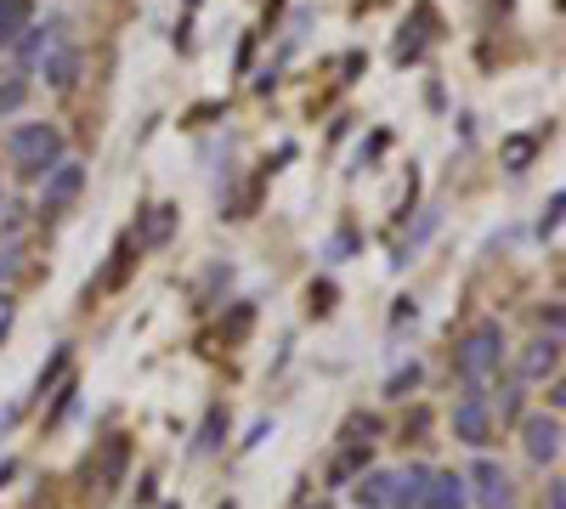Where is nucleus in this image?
Wrapping results in <instances>:
<instances>
[{
	"mask_svg": "<svg viewBox=\"0 0 566 509\" xmlns=\"http://www.w3.org/2000/svg\"><path fill=\"white\" fill-rule=\"evenodd\" d=\"M499 362H504V329L499 322H476V329L459 340V351H453V368H459V380L470 391H482L488 380H499Z\"/></svg>",
	"mask_w": 566,
	"mask_h": 509,
	"instance_id": "f257e3e1",
	"label": "nucleus"
},
{
	"mask_svg": "<svg viewBox=\"0 0 566 509\" xmlns=\"http://www.w3.org/2000/svg\"><path fill=\"white\" fill-rule=\"evenodd\" d=\"M7 148H12V165L23 176H45L52 165H63V130L57 125H18Z\"/></svg>",
	"mask_w": 566,
	"mask_h": 509,
	"instance_id": "f03ea898",
	"label": "nucleus"
},
{
	"mask_svg": "<svg viewBox=\"0 0 566 509\" xmlns=\"http://www.w3.org/2000/svg\"><path fill=\"white\" fill-rule=\"evenodd\" d=\"M464 492H476L482 509H510V503H515V487H510L504 465H493V458H476V470H470Z\"/></svg>",
	"mask_w": 566,
	"mask_h": 509,
	"instance_id": "7ed1b4c3",
	"label": "nucleus"
},
{
	"mask_svg": "<svg viewBox=\"0 0 566 509\" xmlns=\"http://www.w3.org/2000/svg\"><path fill=\"white\" fill-rule=\"evenodd\" d=\"M453 436H459L464 447H488V442H493V413H488L482 396H464V402L453 407Z\"/></svg>",
	"mask_w": 566,
	"mask_h": 509,
	"instance_id": "20e7f679",
	"label": "nucleus"
},
{
	"mask_svg": "<svg viewBox=\"0 0 566 509\" xmlns=\"http://www.w3.org/2000/svg\"><path fill=\"white\" fill-rule=\"evenodd\" d=\"M470 492H464V476L453 470H424V487H419V509H464Z\"/></svg>",
	"mask_w": 566,
	"mask_h": 509,
	"instance_id": "39448f33",
	"label": "nucleus"
},
{
	"mask_svg": "<svg viewBox=\"0 0 566 509\" xmlns=\"http://www.w3.org/2000/svg\"><path fill=\"white\" fill-rule=\"evenodd\" d=\"M522 447H527L533 465H555V458H560V420H555V413H533Z\"/></svg>",
	"mask_w": 566,
	"mask_h": 509,
	"instance_id": "423d86ee",
	"label": "nucleus"
},
{
	"mask_svg": "<svg viewBox=\"0 0 566 509\" xmlns=\"http://www.w3.org/2000/svg\"><path fill=\"white\" fill-rule=\"evenodd\" d=\"M80 188H85V170L80 165H52V170H45V193H40V204L45 210H69L74 199H80Z\"/></svg>",
	"mask_w": 566,
	"mask_h": 509,
	"instance_id": "0eeeda50",
	"label": "nucleus"
},
{
	"mask_svg": "<svg viewBox=\"0 0 566 509\" xmlns=\"http://www.w3.org/2000/svg\"><path fill=\"white\" fill-rule=\"evenodd\" d=\"M560 368V335H538L527 351H522V380L533 385V380H549Z\"/></svg>",
	"mask_w": 566,
	"mask_h": 509,
	"instance_id": "6e6552de",
	"label": "nucleus"
},
{
	"mask_svg": "<svg viewBox=\"0 0 566 509\" xmlns=\"http://www.w3.org/2000/svg\"><path fill=\"white\" fill-rule=\"evenodd\" d=\"M391 498H397V470H363L357 509H391Z\"/></svg>",
	"mask_w": 566,
	"mask_h": 509,
	"instance_id": "1a4fd4ad",
	"label": "nucleus"
},
{
	"mask_svg": "<svg viewBox=\"0 0 566 509\" xmlns=\"http://www.w3.org/2000/svg\"><path fill=\"white\" fill-rule=\"evenodd\" d=\"M40 68H45V79H52L57 91L63 85H74V74H80V57H74V45H45V52H40Z\"/></svg>",
	"mask_w": 566,
	"mask_h": 509,
	"instance_id": "9d476101",
	"label": "nucleus"
},
{
	"mask_svg": "<svg viewBox=\"0 0 566 509\" xmlns=\"http://www.w3.org/2000/svg\"><path fill=\"white\" fill-rule=\"evenodd\" d=\"M363 470H368V447L357 442V447H346V453L335 458V465H328V487H352Z\"/></svg>",
	"mask_w": 566,
	"mask_h": 509,
	"instance_id": "9b49d317",
	"label": "nucleus"
},
{
	"mask_svg": "<svg viewBox=\"0 0 566 509\" xmlns=\"http://www.w3.org/2000/svg\"><path fill=\"white\" fill-rule=\"evenodd\" d=\"M29 18H34L29 0H0V45H12L29 29Z\"/></svg>",
	"mask_w": 566,
	"mask_h": 509,
	"instance_id": "f8f14e48",
	"label": "nucleus"
},
{
	"mask_svg": "<svg viewBox=\"0 0 566 509\" xmlns=\"http://www.w3.org/2000/svg\"><path fill=\"white\" fill-rule=\"evenodd\" d=\"M170 233H176V210H170V204H154V210H148V221H142V244L159 250Z\"/></svg>",
	"mask_w": 566,
	"mask_h": 509,
	"instance_id": "ddd939ff",
	"label": "nucleus"
},
{
	"mask_svg": "<svg viewBox=\"0 0 566 509\" xmlns=\"http://www.w3.org/2000/svg\"><path fill=\"white\" fill-rule=\"evenodd\" d=\"M419 487H424V470H397V498H391V509H419Z\"/></svg>",
	"mask_w": 566,
	"mask_h": 509,
	"instance_id": "4468645a",
	"label": "nucleus"
},
{
	"mask_svg": "<svg viewBox=\"0 0 566 509\" xmlns=\"http://www.w3.org/2000/svg\"><path fill=\"white\" fill-rule=\"evenodd\" d=\"M221 431H227V413H221V407H210V420H205V431H199L193 453H216V447H221Z\"/></svg>",
	"mask_w": 566,
	"mask_h": 509,
	"instance_id": "2eb2a0df",
	"label": "nucleus"
},
{
	"mask_svg": "<svg viewBox=\"0 0 566 509\" xmlns=\"http://www.w3.org/2000/svg\"><path fill=\"white\" fill-rule=\"evenodd\" d=\"M23 97H29V85L23 79H7V85H0V114H18Z\"/></svg>",
	"mask_w": 566,
	"mask_h": 509,
	"instance_id": "dca6fc26",
	"label": "nucleus"
},
{
	"mask_svg": "<svg viewBox=\"0 0 566 509\" xmlns=\"http://www.w3.org/2000/svg\"><path fill=\"white\" fill-rule=\"evenodd\" d=\"M504 159H510V170H522V165L533 159V142H527V136H515V142L504 148Z\"/></svg>",
	"mask_w": 566,
	"mask_h": 509,
	"instance_id": "f3484780",
	"label": "nucleus"
},
{
	"mask_svg": "<svg viewBox=\"0 0 566 509\" xmlns=\"http://www.w3.org/2000/svg\"><path fill=\"white\" fill-rule=\"evenodd\" d=\"M413 380H419V368L408 362V368H402V374H391V385H386V396H408V385H413Z\"/></svg>",
	"mask_w": 566,
	"mask_h": 509,
	"instance_id": "a211bd4d",
	"label": "nucleus"
},
{
	"mask_svg": "<svg viewBox=\"0 0 566 509\" xmlns=\"http://www.w3.org/2000/svg\"><path fill=\"white\" fill-rule=\"evenodd\" d=\"M7 329H12V295L0 289V340H7Z\"/></svg>",
	"mask_w": 566,
	"mask_h": 509,
	"instance_id": "6ab92c4d",
	"label": "nucleus"
},
{
	"mask_svg": "<svg viewBox=\"0 0 566 509\" xmlns=\"http://www.w3.org/2000/svg\"><path fill=\"white\" fill-rule=\"evenodd\" d=\"M18 266H23L18 250H0V277H18Z\"/></svg>",
	"mask_w": 566,
	"mask_h": 509,
	"instance_id": "aec40b11",
	"label": "nucleus"
},
{
	"mask_svg": "<svg viewBox=\"0 0 566 509\" xmlns=\"http://www.w3.org/2000/svg\"><path fill=\"white\" fill-rule=\"evenodd\" d=\"M549 509H566V492H560V481H549Z\"/></svg>",
	"mask_w": 566,
	"mask_h": 509,
	"instance_id": "412c9836",
	"label": "nucleus"
},
{
	"mask_svg": "<svg viewBox=\"0 0 566 509\" xmlns=\"http://www.w3.org/2000/svg\"><path fill=\"white\" fill-rule=\"evenodd\" d=\"M221 509H232V503H221Z\"/></svg>",
	"mask_w": 566,
	"mask_h": 509,
	"instance_id": "4be33fe9",
	"label": "nucleus"
}]
</instances>
